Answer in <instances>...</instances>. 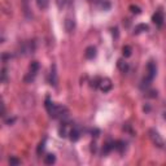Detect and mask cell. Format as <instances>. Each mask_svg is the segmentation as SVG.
Segmentation results:
<instances>
[{"label":"cell","mask_w":166,"mask_h":166,"mask_svg":"<svg viewBox=\"0 0 166 166\" xmlns=\"http://www.w3.org/2000/svg\"><path fill=\"white\" fill-rule=\"evenodd\" d=\"M46 109H47L48 114L55 119H64L69 116V112H67L66 107L52 103L50 100V97H47V100H46Z\"/></svg>","instance_id":"1"},{"label":"cell","mask_w":166,"mask_h":166,"mask_svg":"<svg viewBox=\"0 0 166 166\" xmlns=\"http://www.w3.org/2000/svg\"><path fill=\"white\" fill-rule=\"evenodd\" d=\"M157 74V65L153 60H149L148 64H147V73L144 75V78L142 79V83H140V88H147L149 87V84L152 83L153 78L156 77Z\"/></svg>","instance_id":"2"},{"label":"cell","mask_w":166,"mask_h":166,"mask_svg":"<svg viewBox=\"0 0 166 166\" xmlns=\"http://www.w3.org/2000/svg\"><path fill=\"white\" fill-rule=\"evenodd\" d=\"M35 52V42L34 40H27L20 44L18 47V55L21 56H29Z\"/></svg>","instance_id":"3"},{"label":"cell","mask_w":166,"mask_h":166,"mask_svg":"<svg viewBox=\"0 0 166 166\" xmlns=\"http://www.w3.org/2000/svg\"><path fill=\"white\" fill-rule=\"evenodd\" d=\"M38 71H39V62H38V61H33L31 64H30L29 71H27V74L25 75L24 81H25L26 83H31L34 79H35Z\"/></svg>","instance_id":"4"},{"label":"cell","mask_w":166,"mask_h":166,"mask_svg":"<svg viewBox=\"0 0 166 166\" xmlns=\"http://www.w3.org/2000/svg\"><path fill=\"white\" fill-rule=\"evenodd\" d=\"M149 139L152 140V143L157 147V148H162V147H164V140H162L161 135L158 134L154 129L149 130Z\"/></svg>","instance_id":"5"},{"label":"cell","mask_w":166,"mask_h":166,"mask_svg":"<svg viewBox=\"0 0 166 166\" xmlns=\"http://www.w3.org/2000/svg\"><path fill=\"white\" fill-rule=\"evenodd\" d=\"M99 90L101 92H104V93H107V92H109L112 90V87H113V83H112V81L109 78H100V81H99Z\"/></svg>","instance_id":"6"},{"label":"cell","mask_w":166,"mask_h":166,"mask_svg":"<svg viewBox=\"0 0 166 166\" xmlns=\"http://www.w3.org/2000/svg\"><path fill=\"white\" fill-rule=\"evenodd\" d=\"M73 127H74L73 123L62 122L61 126H60V129H59L60 136H61V138H69V134H70V131H71V129H73Z\"/></svg>","instance_id":"7"},{"label":"cell","mask_w":166,"mask_h":166,"mask_svg":"<svg viewBox=\"0 0 166 166\" xmlns=\"http://www.w3.org/2000/svg\"><path fill=\"white\" fill-rule=\"evenodd\" d=\"M48 79H50V84L51 86H53V87H57L59 77H57V69H56V64H52V65H51V70H50Z\"/></svg>","instance_id":"8"},{"label":"cell","mask_w":166,"mask_h":166,"mask_svg":"<svg viewBox=\"0 0 166 166\" xmlns=\"http://www.w3.org/2000/svg\"><path fill=\"white\" fill-rule=\"evenodd\" d=\"M152 21H153V24L156 25V26H158V27H161L162 25H164V21H165V18H164V13L162 12H156L152 16Z\"/></svg>","instance_id":"9"},{"label":"cell","mask_w":166,"mask_h":166,"mask_svg":"<svg viewBox=\"0 0 166 166\" xmlns=\"http://www.w3.org/2000/svg\"><path fill=\"white\" fill-rule=\"evenodd\" d=\"M64 25H65L66 33H71V31H73V30L75 29V21H74V18L66 17V18H65V22H64Z\"/></svg>","instance_id":"10"},{"label":"cell","mask_w":166,"mask_h":166,"mask_svg":"<svg viewBox=\"0 0 166 166\" xmlns=\"http://www.w3.org/2000/svg\"><path fill=\"white\" fill-rule=\"evenodd\" d=\"M79 138H81V131H79L77 126H74L69 134V139L71 142H77V140H79Z\"/></svg>","instance_id":"11"},{"label":"cell","mask_w":166,"mask_h":166,"mask_svg":"<svg viewBox=\"0 0 166 166\" xmlns=\"http://www.w3.org/2000/svg\"><path fill=\"white\" fill-rule=\"evenodd\" d=\"M84 56H86V59H88V60L95 59L96 57V47H93V46L87 47L84 51Z\"/></svg>","instance_id":"12"},{"label":"cell","mask_w":166,"mask_h":166,"mask_svg":"<svg viewBox=\"0 0 166 166\" xmlns=\"http://www.w3.org/2000/svg\"><path fill=\"white\" fill-rule=\"evenodd\" d=\"M114 149H117L119 153H123L124 149H126V143L122 142V140H118L114 143Z\"/></svg>","instance_id":"13"},{"label":"cell","mask_w":166,"mask_h":166,"mask_svg":"<svg viewBox=\"0 0 166 166\" xmlns=\"http://www.w3.org/2000/svg\"><path fill=\"white\" fill-rule=\"evenodd\" d=\"M117 66H118V69L121 71H123V73H126V71L129 70V64H127L126 61H123L122 59L118 60V62H117Z\"/></svg>","instance_id":"14"},{"label":"cell","mask_w":166,"mask_h":166,"mask_svg":"<svg viewBox=\"0 0 166 166\" xmlns=\"http://www.w3.org/2000/svg\"><path fill=\"white\" fill-rule=\"evenodd\" d=\"M56 162V156L55 154H47V156H44V164L46 165H52V164H55Z\"/></svg>","instance_id":"15"},{"label":"cell","mask_w":166,"mask_h":166,"mask_svg":"<svg viewBox=\"0 0 166 166\" xmlns=\"http://www.w3.org/2000/svg\"><path fill=\"white\" fill-rule=\"evenodd\" d=\"M147 30H148V25H145V24H140V25L135 26L134 33H135V34H140V33H143V31H147Z\"/></svg>","instance_id":"16"},{"label":"cell","mask_w":166,"mask_h":166,"mask_svg":"<svg viewBox=\"0 0 166 166\" xmlns=\"http://www.w3.org/2000/svg\"><path fill=\"white\" fill-rule=\"evenodd\" d=\"M36 4L40 9H46L50 4V0H36Z\"/></svg>","instance_id":"17"},{"label":"cell","mask_w":166,"mask_h":166,"mask_svg":"<svg viewBox=\"0 0 166 166\" xmlns=\"http://www.w3.org/2000/svg\"><path fill=\"white\" fill-rule=\"evenodd\" d=\"M24 12H25V16L30 18L31 14H30V8H29V0H24Z\"/></svg>","instance_id":"18"},{"label":"cell","mask_w":166,"mask_h":166,"mask_svg":"<svg viewBox=\"0 0 166 166\" xmlns=\"http://www.w3.org/2000/svg\"><path fill=\"white\" fill-rule=\"evenodd\" d=\"M69 1H70V0H56V5L59 7V9H64L67 5V3H69Z\"/></svg>","instance_id":"19"},{"label":"cell","mask_w":166,"mask_h":166,"mask_svg":"<svg viewBox=\"0 0 166 166\" xmlns=\"http://www.w3.org/2000/svg\"><path fill=\"white\" fill-rule=\"evenodd\" d=\"M100 8L104 9V10H108L109 8H110V3L108 1V0H100Z\"/></svg>","instance_id":"20"},{"label":"cell","mask_w":166,"mask_h":166,"mask_svg":"<svg viewBox=\"0 0 166 166\" xmlns=\"http://www.w3.org/2000/svg\"><path fill=\"white\" fill-rule=\"evenodd\" d=\"M131 52H133V51H131V47H130V46H124V47H123L122 53H123L124 57H130V56H131Z\"/></svg>","instance_id":"21"},{"label":"cell","mask_w":166,"mask_h":166,"mask_svg":"<svg viewBox=\"0 0 166 166\" xmlns=\"http://www.w3.org/2000/svg\"><path fill=\"white\" fill-rule=\"evenodd\" d=\"M21 164V160H18L17 157H10L9 158V165L10 166H18Z\"/></svg>","instance_id":"22"},{"label":"cell","mask_w":166,"mask_h":166,"mask_svg":"<svg viewBox=\"0 0 166 166\" xmlns=\"http://www.w3.org/2000/svg\"><path fill=\"white\" fill-rule=\"evenodd\" d=\"M130 10L133 12L134 14H140L142 13V9L139 8L138 5H130Z\"/></svg>","instance_id":"23"},{"label":"cell","mask_w":166,"mask_h":166,"mask_svg":"<svg viewBox=\"0 0 166 166\" xmlns=\"http://www.w3.org/2000/svg\"><path fill=\"white\" fill-rule=\"evenodd\" d=\"M44 144H46V139H44L43 142H40V143H39V147H38V149H36L38 154H40V153L44 150Z\"/></svg>","instance_id":"24"},{"label":"cell","mask_w":166,"mask_h":166,"mask_svg":"<svg viewBox=\"0 0 166 166\" xmlns=\"http://www.w3.org/2000/svg\"><path fill=\"white\" fill-rule=\"evenodd\" d=\"M1 83H7V69L5 67L1 69Z\"/></svg>","instance_id":"25"},{"label":"cell","mask_w":166,"mask_h":166,"mask_svg":"<svg viewBox=\"0 0 166 166\" xmlns=\"http://www.w3.org/2000/svg\"><path fill=\"white\" fill-rule=\"evenodd\" d=\"M148 96L149 97H157V91H150Z\"/></svg>","instance_id":"26"},{"label":"cell","mask_w":166,"mask_h":166,"mask_svg":"<svg viewBox=\"0 0 166 166\" xmlns=\"http://www.w3.org/2000/svg\"><path fill=\"white\" fill-rule=\"evenodd\" d=\"M112 31H113V35H114L116 38H118V29H117V27H114V29L112 30Z\"/></svg>","instance_id":"27"},{"label":"cell","mask_w":166,"mask_h":166,"mask_svg":"<svg viewBox=\"0 0 166 166\" xmlns=\"http://www.w3.org/2000/svg\"><path fill=\"white\" fill-rule=\"evenodd\" d=\"M14 121H16V118H12V119H7V124H12Z\"/></svg>","instance_id":"28"},{"label":"cell","mask_w":166,"mask_h":166,"mask_svg":"<svg viewBox=\"0 0 166 166\" xmlns=\"http://www.w3.org/2000/svg\"><path fill=\"white\" fill-rule=\"evenodd\" d=\"M164 117H165V119H166V112L164 113Z\"/></svg>","instance_id":"29"}]
</instances>
